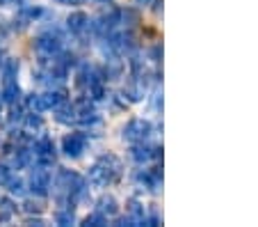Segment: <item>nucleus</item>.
<instances>
[{
	"mask_svg": "<svg viewBox=\"0 0 258 227\" xmlns=\"http://www.w3.org/2000/svg\"><path fill=\"white\" fill-rule=\"evenodd\" d=\"M85 145H87V140H85L83 133H71V135H67V138H64L62 147H64V154H67V156L78 158L80 154L85 152Z\"/></svg>",
	"mask_w": 258,
	"mask_h": 227,
	"instance_id": "1",
	"label": "nucleus"
},
{
	"mask_svg": "<svg viewBox=\"0 0 258 227\" xmlns=\"http://www.w3.org/2000/svg\"><path fill=\"white\" fill-rule=\"evenodd\" d=\"M30 186L37 195H46V191L50 188V174L46 172L44 168H37L32 172V179H30Z\"/></svg>",
	"mask_w": 258,
	"mask_h": 227,
	"instance_id": "2",
	"label": "nucleus"
},
{
	"mask_svg": "<svg viewBox=\"0 0 258 227\" xmlns=\"http://www.w3.org/2000/svg\"><path fill=\"white\" fill-rule=\"evenodd\" d=\"M34 46H37L39 53L55 55L59 49H62V39H59V37H53V35H44V37H39V39L34 41Z\"/></svg>",
	"mask_w": 258,
	"mask_h": 227,
	"instance_id": "3",
	"label": "nucleus"
},
{
	"mask_svg": "<svg viewBox=\"0 0 258 227\" xmlns=\"http://www.w3.org/2000/svg\"><path fill=\"white\" fill-rule=\"evenodd\" d=\"M34 156L39 158L41 163H48V161H53V156H55L53 140H50V138H41L39 143L34 145Z\"/></svg>",
	"mask_w": 258,
	"mask_h": 227,
	"instance_id": "4",
	"label": "nucleus"
},
{
	"mask_svg": "<svg viewBox=\"0 0 258 227\" xmlns=\"http://www.w3.org/2000/svg\"><path fill=\"white\" fill-rule=\"evenodd\" d=\"M67 25L71 32H85V30L89 28V16L85 14V12H73L67 19Z\"/></svg>",
	"mask_w": 258,
	"mask_h": 227,
	"instance_id": "5",
	"label": "nucleus"
},
{
	"mask_svg": "<svg viewBox=\"0 0 258 227\" xmlns=\"http://www.w3.org/2000/svg\"><path fill=\"white\" fill-rule=\"evenodd\" d=\"M146 131H149V124L142 122V119H135V122H131L126 126V131H123V138H128V140H142L146 135Z\"/></svg>",
	"mask_w": 258,
	"mask_h": 227,
	"instance_id": "6",
	"label": "nucleus"
},
{
	"mask_svg": "<svg viewBox=\"0 0 258 227\" xmlns=\"http://www.w3.org/2000/svg\"><path fill=\"white\" fill-rule=\"evenodd\" d=\"M3 99L7 101V104H16L21 97V87L19 83H16V78H5V87H3Z\"/></svg>",
	"mask_w": 258,
	"mask_h": 227,
	"instance_id": "7",
	"label": "nucleus"
},
{
	"mask_svg": "<svg viewBox=\"0 0 258 227\" xmlns=\"http://www.w3.org/2000/svg\"><path fill=\"white\" fill-rule=\"evenodd\" d=\"M98 213L101 216H114L117 213V200L112 195H105V198L98 200Z\"/></svg>",
	"mask_w": 258,
	"mask_h": 227,
	"instance_id": "8",
	"label": "nucleus"
},
{
	"mask_svg": "<svg viewBox=\"0 0 258 227\" xmlns=\"http://www.w3.org/2000/svg\"><path fill=\"white\" fill-rule=\"evenodd\" d=\"M5 186L10 188L12 195H23V193H25V181H23V179H19V177H16V179H12V177H10V179H7Z\"/></svg>",
	"mask_w": 258,
	"mask_h": 227,
	"instance_id": "9",
	"label": "nucleus"
},
{
	"mask_svg": "<svg viewBox=\"0 0 258 227\" xmlns=\"http://www.w3.org/2000/svg\"><path fill=\"white\" fill-rule=\"evenodd\" d=\"M55 222H57V225H71L73 222V211L71 209H59V211L55 213Z\"/></svg>",
	"mask_w": 258,
	"mask_h": 227,
	"instance_id": "10",
	"label": "nucleus"
},
{
	"mask_svg": "<svg viewBox=\"0 0 258 227\" xmlns=\"http://www.w3.org/2000/svg\"><path fill=\"white\" fill-rule=\"evenodd\" d=\"M7 179H10V170H7L5 165H0V186H5Z\"/></svg>",
	"mask_w": 258,
	"mask_h": 227,
	"instance_id": "11",
	"label": "nucleus"
},
{
	"mask_svg": "<svg viewBox=\"0 0 258 227\" xmlns=\"http://www.w3.org/2000/svg\"><path fill=\"white\" fill-rule=\"evenodd\" d=\"M25 211H30V213H32V211H37V213H39L41 211V204L39 202H25Z\"/></svg>",
	"mask_w": 258,
	"mask_h": 227,
	"instance_id": "12",
	"label": "nucleus"
},
{
	"mask_svg": "<svg viewBox=\"0 0 258 227\" xmlns=\"http://www.w3.org/2000/svg\"><path fill=\"white\" fill-rule=\"evenodd\" d=\"M0 5H5V7H10V5H14V0H0Z\"/></svg>",
	"mask_w": 258,
	"mask_h": 227,
	"instance_id": "13",
	"label": "nucleus"
},
{
	"mask_svg": "<svg viewBox=\"0 0 258 227\" xmlns=\"http://www.w3.org/2000/svg\"><path fill=\"white\" fill-rule=\"evenodd\" d=\"M71 5H83V3H87V0H69Z\"/></svg>",
	"mask_w": 258,
	"mask_h": 227,
	"instance_id": "14",
	"label": "nucleus"
},
{
	"mask_svg": "<svg viewBox=\"0 0 258 227\" xmlns=\"http://www.w3.org/2000/svg\"><path fill=\"white\" fill-rule=\"evenodd\" d=\"M3 106H5V99H3V94H0V115H3Z\"/></svg>",
	"mask_w": 258,
	"mask_h": 227,
	"instance_id": "15",
	"label": "nucleus"
},
{
	"mask_svg": "<svg viewBox=\"0 0 258 227\" xmlns=\"http://www.w3.org/2000/svg\"><path fill=\"white\" fill-rule=\"evenodd\" d=\"M137 3H140V5H149V3H151V0H137Z\"/></svg>",
	"mask_w": 258,
	"mask_h": 227,
	"instance_id": "16",
	"label": "nucleus"
},
{
	"mask_svg": "<svg viewBox=\"0 0 258 227\" xmlns=\"http://www.w3.org/2000/svg\"><path fill=\"white\" fill-rule=\"evenodd\" d=\"M101 3H105V0H101Z\"/></svg>",
	"mask_w": 258,
	"mask_h": 227,
	"instance_id": "17",
	"label": "nucleus"
}]
</instances>
